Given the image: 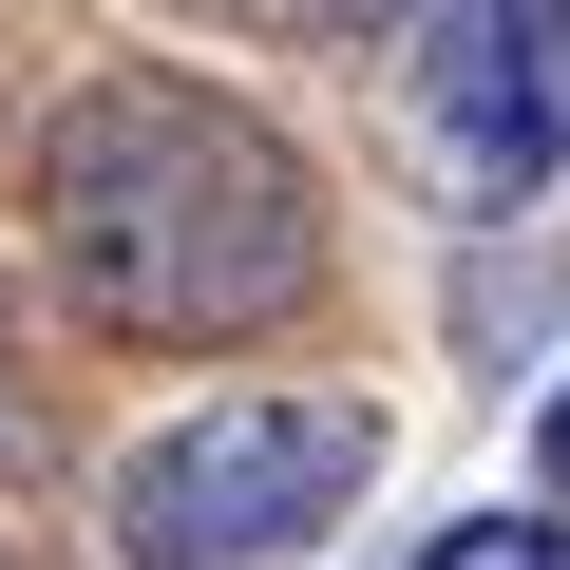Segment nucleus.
<instances>
[{"instance_id":"1","label":"nucleus","mask_w":570,"mask_h":570,"mask_svg":"<svg viewBox=\"0 0 570 570\" xmlns=\"http://www.w3.org/2000/svg\"><path fill=\"white\" fill-rule=\"evenodd\" d=\"M39 266L96 343H266L324 285V190L190 77H96L39 134Z\"/></svg>"},{"instance_id":"2","label":"nucleus","mask_w":570,"mask_h":570,"mask_svg":"<svg viewBox=\"0 0 570 570\" xmlns=\"http://www.w3.org/2000/svg\"><path fill=\"white\" fill-rule=\"evenodd\" d=\"M381 419L362 400H190L171 438L115 456V551L134 570H266L362 494Z\"/></svg>"},{"instance_id":"3","label":"nucleus","mask_w":570,"mask_h":570,"mask_svg":"<svg viewBox=\"0 0 570 570\" xmlns=\"http://www.w3.org/2000/svg\"><path fill=\"white\" fill-rule=\"evenodd\" d=\"M400 153L438 171V209H532L570 171V39L551 0H362Z\"/></svg>"},{"instance_id":"5","label":"nucleus","mask_w":570,"mask_h":570,"mask_svg":"<svg viewBox=\"0 0 570 570\" xmlns=\"http://www.w3.org/2000/svg\"><path fill=\"white\" fill-rule=\"evenodd\" d=\"M551 475H570V400H551Z\"/></svg>"},{"instance_id":"4","label":"nucleus","mask_w":570,"mask_h":570,"mask_svg":"<svg viewBox=\"0 0 570 570\" xmlns=\"http://www.w3.org/2000/svg\"><path fill=\"white\" fill-rule=\"evenodd\" d=\"M400 570H570V532H551V513H475V532H438V551H400Z\"/></svg>"}]
</instances>
